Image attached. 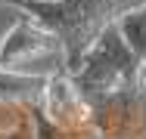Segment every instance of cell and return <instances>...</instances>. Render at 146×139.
I'll list each match as a JSON object with an SVG mask.
<instances>
[{
  "mask_svg": "<svg viewBox=\"0 0 146 139\" xmlns=\"http://www.w3.org/2000/svg\"><path fill=\"white\" fill-rule=\"evenodd\" d=\"M50 74H31L22 68H3L0 65V105H31L40 102V93Z\"/></svg>",
  "mask_w": 146,
  "mask_h": 139,
  "instance_id": "5",
  "label": "cell"
},
{
  "mask_svg": "<svg viewBox=\"0 0 146 139\" xmlns=\"http://www.w3.org/2000/svg\"><path fill=\"white\" fill-rule=\"evenodd\" d=\"M53 50H62L56 34L31 16H19L6 28V34L0 37V65L3 68H22L25 62H31L44 53H53Z\"/></svg>",
  "mask_w": 146,
  "mask_h": 139,
  "instance_id": "4",
  "label": "cell"
},
{
  "mask_svg": "<svg viewBox=\"0 0 146 139\" xmlns=\"http://www.w3.org/2000/svg\"><path fill=\"white\" fill-rule=\"evenodd\" d=\"M137 65H140V59L127 47V40L121 37L115 22L96 37V43L87 50V56L81 59V65L72 77L78 83V90L90 99V105H96V102L131 93Z\"/></svg>",
  "mask_w": 146,
  "mask_h": 139,
  "instance_id": "2",
  "label": "cell"
},
{
  "mask_svg": "<svg viewBox=\"0 0 146 139\" xmlns=\"http://www.w3.org/2000/svg\"><path fill=\"white\" fill-rule=\"evenodd\" d=\"M134 93L146 99V62L137 65V74H134Z\"/></svg>",
  "mask_w": 146,
  "mask_h": 139,
  "instance_id": "7",
  "label": "cell"
},
{
  "mask_svg": "<svg viewBox=\"0 0 146 139\" xmlns=\"http://www.w3.org/2000/svg\"><path fill=\"white\" fill-rule=\"evenodd\" d=\"M40 111L47 114L50 124H56L59 130H90L96 127V114H93V105L90 99L78 90L75 77L62 68V71H50L47 77V87L40 93Z\"/></svg>",
  "mask_w": 146,
  "mask_h": 139,
  "instance_id": "3",
  "label": "cell"
},
{
  "mask_svg": "<svg viewBox=\"0 0 146 139\" xmlns=\"http://www.w3.org/2000/svg\"><path fill=\"white\" fill-rule=\"evenodd\" d=\"M0 3L37 19L56 34L62 43V68L68 74L78 71L81 59L109 25L146 6V0H0Z\"/></svg>",
  "mask_w": 146,
  "mask_h": 139,
  "instance_id": "1",
  "label": "cell"
},
{
  "mask_svg": "<svg viewBox=\"0 0 146 139\" xmlns=\"http://www.w3.org/2000/svg\"><path fill=\"white\" fill-rule=\"evenodd\" d=\"M118 31H121V37L127 40V47L134 50V56H137L140 62H146V6L127 12V16H121V19H118Z\"/></svg>",
  "mask_w": 146,
  "mask_h": 139,
  "instance_id": "6",
  "label": "cell"
}]
</instances>
